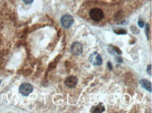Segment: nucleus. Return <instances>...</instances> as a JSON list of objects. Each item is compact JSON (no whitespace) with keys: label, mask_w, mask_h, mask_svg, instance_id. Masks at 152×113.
I'll return each instance as SVG.
<instances>
[{"label":"nucleus","mask_w":152,"mask_h":113,"mask_svg":"<svg viewBox=\"0 0 152 113\" xmlns=\"http://www.w3.org/2000/svg\"><path fill=\"white\" fill-rule=\"evenodd\" d=\"M145 32H146V34H147V38L149 39V24H147V25H146Z\"/></svg>","instance_id":"nucleus-9"},{"label":"nucleus","mask_w":152,"mask_h":113,"mask_svg":"<svg viewBox=\"0 0 152 113\" xmlns=\"http://www.w3.org/2000/svg\"><path fill=\"white\" fill-rule=\"evenodd\" d=\"M138 26L140 27V28H144V26H145V23H144L143 20H139Z\"/></svg>","instance_id":"nucleus-10"},{"label":"nucleus","mask_w":152,"mask_h":113,"mask_svg":"<svg viewBox=\"0 0 152 113\" xmlns=\"http://www.w3.org/2000/svg\"><path fill=\"white\" fill-rule=\"evenodd\" d=\"M116 32H117V34H126V31L124 30H116L115 31Z\"/></svg>","instance_id":"nucleus-11"},{"label":"nucleus","mask_w":152,"mask_h":113,"mask_svg":"<svg viewBox=\"0 0 152 113\" xmlns=\"http://www.w3.org/2000/svg\"><path fill=\"white\" fill-rule=\"evenodd\" d=\"M70 51H71V53L74 56H79L83 52L82 45L79 42H74L72 44Z\"/></svg>","instance_id":"nucleus-3"},{"label":"nucleus","mask_w":152,"mask_h":113,"mask_svg":"<svg viewBox=\"0 0 152 113\" xmlns=\"http://www.w3.org/2000/svg\"><path fill=\"white\" fill-rule=\"evenodd\" d=\"M78 79L76 77L74 76H70L67 77L65 80V84L69 88H74L76 87V84H77Z\"/></svg>","instance_id":"nucleus-6"},{"label":"nucleus","mask_w":152,"mask_h":113,"mask_svg":"<svg viewBox=\"0 0 152 113\" xmlns=\"http://www.w3.org/2000/svg\"><path fill=\"white\" fill-rule=\"evenodd\" d=\"M89 61L92 65L95 66H100L102 63V59L101 56L97 52H93L89 56Z\"/></svg>","instance_id":"nucleus-2"},{"label":"nucleus","mask_w":152,"mask_h":113,"mask_svg":"<svg viewBox=\"0 0 152 113\" xmlns=\"http://www.w3.org/2000/svg\"><path fill=\"white\" fill-rule=\"evenodd\" d=\"M89 15H90L91 19L94 20V21H100L101 20H102V18H104V13L101 9H98V8H94L92 9L89 12Z\"/></svg>","instance_id":"nucleus-1"},{"label":"nucleus","mask_w":152,"mask_h":113,"mask_svg":"<svg viewBox=\"0 0 152 113\" xmlns=\"http://www.w3.org/2000/svg\"><path fill=\"white\" fill-rule=\"evenodd\" d=\"M140 84L142 87L145 88L146 90L149 91L151 92V81H148L147 79H142L140 80Z\"/></svg>","instance_id":"nucleus-8"},{"label":"nucleus","mask_w":152,"mask_h":113,"mask_svg":"<svg viewBox=\"0 0 152 113\" xmlns=\"http://www.w3.org/2000/svg\"><path fill=\"white\" fill-rule=\"evenodd\" d=\"M23 1H24V2L25 3V4H32V3L33 2L34 0H23Z\"/></svg>","instance_id":"nucleus-12"},{"label":"nucleus","mask_w":152,"mask_h":113,"mask_svg":"<svg viewBox=\"0 0 152 113\" xmlns=\"http://www.w3.org/2000/svg\"><path fill=\"white\" fill-rule=\"evenodd\" d=\"M104 111V106L102 103H99L98 106H95L93 107L90 110V112L93 113H101Z\"/></svg>","instance_id":"nucleus-7"},{"label":"nucleus","mask_w":152,"mask_h":113,"mask_svg":"<svg viewBox=\"0 0 152 113\" xmlns=\"http://www.w3.org/2000/svg\"><path fill=\"white\" fill-rule=\"evenodd\" d=\"M0 85H1V80H0Z\"/></svg>","instance_id":"nucleus-13"},{"label":"nucleus","mask_w":152,"mask_h":113,"mask_svg":"<svg viewBox=\"0 0 152 113\" xmlns=\"http://www.w3.org/2000/svg\"><path fill=\"white\" fill-rule=\"evenodd\" d=\"M33 90V87L29 83H24L21 84L19 88L20 93L23 96H28L29 93H32Z\"/></svg>","instance_id":"nucleus-4"},{"label":"nucleus","mask_w":152,"mask_h":113,"mask_svg":"<svg viewBox=\"0 0 152 113\" xmlns=\"http://www.w3.org/2000/svg\"><path fill=\"white\" fill-rule=\"evenodd\" d=\"M74 23V18L70 15H65L61 18V24L65 28H70Z\"/></svg>","instance_id":"nucleus-5"}]
</instances>
